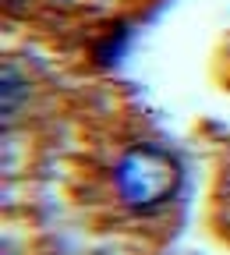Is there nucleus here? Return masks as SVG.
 Returning <instances> with one entry per match:
<instances>
[{"instance_id":"f257e3e1","label":"nucleus","mask_w":230,"mask_h":255,"mask_svg":"<svg viewBox=\"0 0 230 255\" xmlns=\"http://www.w3.org/2000/svg\"><path fill=\"white\" fill-rule=\"evenodd\" d=\"M114 184H117V195L127 209L152 213L177 195L181 163L170 149L152 145V142H138V145L124 149V156L117 159Z\"/></svg>"},{"instance_id":"f03ea898","label":"nucleus","mask_w":230,"mask_h":255,"mask_svg":"<svg viewBox=\"0 0 230 255\" xmlns=\"http://www.w3.org/2000/svg\"><path fill=\"white\" fill-rule=\"evenodd\" d=\"M227 188H230V184H227Z\"/></svg>"}]
</instances>
